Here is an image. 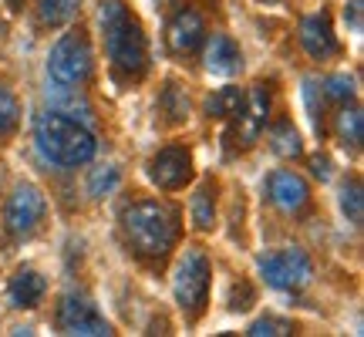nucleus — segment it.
Instances as JSON below:
<instances>
[{
    "label": "nucleus",
    "mask_w": 364,
    "mask_h": 337,
    "mask_svg": "<svg viewBox=\"0 0 364 337\" xmlns=\"http://www.w3.org/2000/svg\"><path fill=\"white\" fill-rule=\"evenodd\" d=\"M91 71H95V51H91V38L81 27L54 41L51 54H48V75L58 85L81 88V85H88Z\"/></svg>",
    "instance_id": "obj_4"
},
{
    "label": "nucleus",
    "mask_w": 364,
    "mask_h": 337,
    "mask_svg": "<svg viewBox=\"0 0 364 337\" xmlns=\"http://www.w3.org/2000/svg\"><path fill=\"white\" fill-rule=\"evenodd\" d=\"M58 327L61 334H78V337H108L112 324L105 321L98 307L91 304L85 294H68L58 304Z\"/></svg>",
    "instance_id": "obj_9"
},
{
    "label": "nucleus",
    "mask_w": 364,
    "mask_h": 337,
    "mask_svg": "<svg viewBox=\"0 0 364 337\" xmlns=\"http://www.w3.org/2000/svg\"><path fill=\"white\" fill-rule=\"evenodd\" d=\"M118 168L115 166H98V168H91V176H88V193L91 199H105V196H112L118 189Z\"/></svg>",
    "instance_id": "obj_22"
},
{
    "label": "nucleus",
    "mask_w": 364,
    "mask_h": 337,
    "mask_svg": "<svg viewBox=\"0 0 364 337\" xmlns=\"http://www.w3.org/2000/svg\"><path fill=\"white\" fill-rule=\"evenodd\" d=\"M209 277L213 267L203 250H186L182 260L176 263V277H172V294L176 304L186 317H199L209 304Z\"/></svg>",
    "instance_id": "obj_5"
},
{
    "label": "nucleus",
    "mask_w": 364,
    "mask_h": 337,
    "mask_svg": "<svg viewBox=\"0 0 364 337\" xmlns=\"http://www.w3.org/2000/svg\"><path fill=\"white\" fill-rule=\"evenodd\" d=\"M260 273L263 280L277 290H300V287L311 284L314 277V263L304 250H280V253H270V257L260 260Z\"/></svg>",
    "instance_id": "obj_8"
},
{
    "label": "nucleus",
    "mask_w": 364,
    "mask_h": 337,
    "mask_svg": "<svg viewBox=\"0 0 364 337\" xmlns=\"http://www.w3.org/2000/svg\"><path fill=\"white\" fill-rule=\"evenodd\" d=\"M98 24L105 34L108 61L122 78L139 81L149 71V38H145L139 17L122 0H102L98 4Z\"/></svg>",
    "instance_id": "obj_1"
},
{
    "label": "nucleus",
    "mask_w": 364,
    "mask_h": 337,
    "mask_svg": "<svg viewBox=\"0 0 364 337\" xmlns=\"http://www.w3.org/2000/svg\"><path fill=\"white\" fill-rule=\"evenodd\" d=\"M122 233L129 247L145 260H166L179 243V209L162 199H139L122 213Z\"/></svg>",
    "instance_id": "obj_2"
},
{
    "label": "nucleus",
    "mask_w": 364,
    "mask_h": 337,
    "mask_svg": "<svg viewBox=\"0 0 364 337\" xmlns=\"http://www.w3.org/2000/svg\"><path fill=\"white\" fill-rule=\"evenodd\" d=\"M253 300H257L253 287H250V284H236L233 294H230V311H247Z\"/></svg>",
    "instance_id": "obj_27"
},
{
    "label": "nucleus",
    "mask_w": 364,
    "mask_h": 337,
    "mask_svg": "<svg viewBox=\"0 0 364 337\" xmlns=\"http://www.w3.org/2000/svg\"><path fill=\"white\" fill-rule=\"evenodd\" d=\"M81 0H38V17L44 27H65L78 14Z\"/></svg>",
    "instance_id": "obj_20"
},
{
    "label": "nucleus",
    "mask_w": 364,
    "mask_h": 337,
    "mask_svg": "<svg viewBox=\"0 0 364 337\" xmlns=\"http://www.w3.org/2000/svg\"><path fill=\"white\" fill-rule=\"evenodd\" d=\"M7 7H11V11H21V7H24V0H7Z\"/></svg>",
    "instance_id": "obj_30"
},
{
    "label": "nucleus",
    "mask_w": 364,
    "mask_h": 337,
    "mask_svg": "<svg viewBox=\"0 0 364 337\" xmlns=\"http://www.w3.org/2000/svg\"><path fill=\"white\" fill-rule=\"evenodd\" d=\"M267 196L277 209L284 213H300L311 199V186L304 176H297L294 168H277L270 179H267Z\"/></svg>",
    "instance_id": "obj_13"
},
{
    "label": "nucleus",
    "mask_w": 364,
    "mask_h": 337,
    "mask_svg": "<svg viewBox=\"0 0 364 337\" xmlns=\"http://www.w3.org/2000/svg\"><path fill=\"white\" fill-rule=\"evenodd\" d=\"M260 4H267V0H260ZM270 4H280V0H270Z\"/></svg>",
    "instance_id": "obj_31"
},
{
    "label": "nucleus",
    "mask_w": 364,
    "mask_h": 337,
    "mask_svg": "<svg viewBox=\"0 0 364 337\" xmlns=\"http://www.w3.org/2000/svg\"><path fill=\"white\" fill-rule=\"evenodd\" d=\"M44 294H48V284H44V277L38 270H17L11 277V284H7V297L21 311L38 307L41 300H44Z\"/></svg>",
    "instance_id": "obj_15"
},
{
    "label": "nucleus",
    "mask_w": 364,
    "mask_h": 337,
    "mask_svg": "<svg viewBox=\"0 0 364 337\" xmlns=\"http://www.w3.org/2000/svg\"><path fill=\"white\" fill-rule=\"evenodd\" d=\"M300 44H304V51L311 54L314 61L338 58V54H341V44H338L334 27H331V14L321 11V14L304 17V21H300Z\"/></svg>",
    "instance_id": "obj_12"
},
{
    "label": "nucleus",
    "mask_w": 364,
    "mask_h": 337,
    "mask_svg": "<svg viewBox=\"0 0 364 337\" xmlns=\"http://www.w3.org/2000/svg\"><path fill=\"white\" fill-rule=\"evenodd\" d=\"M334 132H338V142L344 149H358L361 145V135H364V118H361V108H341L334 115Z\"/></svg>",
    "instance_id": "obj_19"
},
{
    "label": "nucleus",
    "mask_w": 364,
    "mask_h": 337,
    "mask_svg": "<svg viewBox=\"0 0 364 337\" xmlns=\"http://www.w3.org/2000/svg\"><path fill=\"white\" fill-rule=\"evenodd\" d=\"M34 142H38L41 156L48 159V162L65 166V168L85 166L98 152V142H95L88 125H78V118L58 115V112H51V115H44L38 122Z\"/></svg>",
    "instance_id": "obj_3"
},
{
    "label": "nucleus",
    "mask_w": 364,
    "mask_h": 337,
    "mask_svg": "<svg viewBox=\"0 0 364 337\" xmlns=\"http://www.w3.org/2000/svg\"><path fill=\"white\" fill-rule=\"evenodd\" d=\"M149 179H152V186H159L162 193L186 189V182L193 179V152H189L186 145L159 149L156 156L149 159Z\"/></svg>",
    "instance_id": "obj_10"
},
{
    "label": "nucleus",
    "mask_w": 364,
    "mask_h": 337,
    "mask_svg": "<svg viewBox=\"0 0 364 337\" xmlns=\"http://www.w3.org/2000/svg\"><path fill=\"white\" fill-rule=\"evenodd\" d=\"M324 95L331 98V102H351L354 98V81L348 78V75H331V78L324 81Z\"/></svg>",
    "instance_id": "obj_26"
},
{
    "label": "nucleus",
    "mask_w": 364,
    "mask_h": 337,
    "mask_svg": "<svg viewBox=\"0 0 364 337\" xmlns=\"http://www.w3.org/2000/svg\"><path fill=\"white\" fill-rule=\"evenodd\" d=\"M21 125V102L4 81H0V139L14 135Z\"/></svg>",
    "instance_id": "obj_21"
},
{
    "label": "nucleus",
    "mask_w": 364,
    "mask_h": 337,
    "mask_svg": "<svg viewBox=\"0 0 364 337\" xmlns=\"http://www.w3.org/2000/svg\"><path fill=\"white\" fill-rule=\"evenodd\" d=\"M159 108H162V115L169 118L172 125H179V122H186V115H189V98L179 91V85H169V88L162 91Z\"/></svg>",
    "instance_id": "obj_23"
},
{
    "label": "nucleus",
    "mask_w": 364,
    "mask_h": 337,
    "mask_svg": "<svg viewBox=\"0 0 364 337\" xmlns=\"http://www.w3.org/2000/svg\"><path fill=\"white\" fill-rule=\"evenodd\" d=\"M311 166H314V176H317V179H327V176H331V162H327L324 156H317Z\"/></svg>",
    "instance_id": "obj_29"
},
{
    "label": "nucleus",
    "mask_w": 364,
    "mask_h": 337,
    "mask_svg": "<svg viewBox=\"0 0 364 337\" xmlns=\"http://www.w3.org/2000/svg\"><path fill=\"white\" fill-rule=\"evenodd\" d=\"M267 118H270V91H267V85H253V91L243 98V108L230 118L233 125L223 135L226 149H250L263 135Z\"/></svg>",
    "instance_id": "obj_7"
},
{
    "label": "nucleus",
    "mask_w": 364,
    "mask_h": 337,
    "mask_svg": "<svg viewBox=\"0 0 364 337\" xmlns=\"http://www.w3.org/2000/svg\"><path fill=\"white\" fill-rule=\"evenodd\" d=\"M290 331H294V324L284 321V317H260V321L250 324L247 334L250 337H280V334H290Z\"/></svg>",
    "instance_id": "obj_25"
},
{
    "label": "nucleus",
    "mask_w": 364,
    "mask_h": 337,
    "mask_svg": "<svg viewBox=\"0 0 364 337\" xmlns=\"http://www.w3.org/2000/svg\"><path fill=\"white\" fill-rule=\"evenodd\" d=\"M189 220L199 233H209L216 226V182L203 179L189 196Z\"/></svg>",
    "instance_id": "obj_16"
},
{
    "label": "nucleus",
    "mask_w": 364,
    "mask_h": 337,
    "mask_svg": "<svg viewBox=\"0 0 364 337\" xmlns=\"http://www.w3.org/2000/svg\"><path fill=\"white\" fill-rule=\"evenodd\" d=\"M344 21L351 24L354 34H361V0H351V4L344 7Z\"/></svg>",
    "instance_id": "obj_28"
},
{
    "label": "nucleus",
    "mask_w": 364,
    "mask_h": 337,
    "mask_svg": "<svg viewBox=\"0 0 364 337\" xmlns=\"http://www.w3.org/2000/svg\"><path fill=\"white\" fill-rule=\"evenodd\" d=\"M270 149L284 159H300L304 156V142H300V132L294 129L290 118H280L270 129Z\"/></svg>",
    "instance_id": "obj_18"
},
{
    "label": "nucleus",
    "mask_w": 364,
    "mask_h": 337,
    "mask_svg": "<svg viewBox=\"0 0 364 337\" xmlns=\"http://www.w3.org/2000/svg\"><path fill=\"white\" fill-rule=\"evenodd\" d=\"M203 41H206V21H203V14L193 11V7H179V11L169 17V24H166V44H169V51L176 58H189L203 48Z\"/></svg>",
    "instance_id": "obj_11"
},
{
    "label": "nucleus",
    "mask_w": 364,
    "mask_h": 337,
    "mask_svg": "<svg viewBox=\"0 0 364 337\" xmlns=\"http://www.w3.org/2000/svg\"><path fill=\"white\" fill-rule=\"evenodd\" d=\"M203 61H206L209 75L230 78V75H236V71L243 68V54H240V48H236L226 34H213V38L206 41V54H203Z\"/></svg>",
    "instance_id": "obj_14"
},
{
    "label": "nucleus",
    "mask_w": 364,
    "mask_h": 337,
    "mask_svg": "<svg viewBox=\"0 0 364 337\" xmlns=\"http://www.w3.org/2000/svg\"><path fill=\"white\" fill-rule=\"evenodd\" d=\"M243 98H247L243 88H233V85H230V88L213 91L206 102H203V112H206L209 118H226V122H230V118L243 108Z\"/></svg>",
    "instance_id": "obj_17"
},
{
    "label": "nucleus",
    "mask_w": 364,
    "mask_h": 337,
    "mask_svg": "<svg viewBox=\"0 0 364 337\" xmlns=\"http://www.w3.org/2000/svg\"><path fill=\"white\" fill-rule=\"evenodd\" d=\"M44 213H48L44 193L34 182H21V186H14V193L4 203V230L14 240H27L44 223Z\"/></svg>",
    "instance_id": "obj_6"
},
{
    "label": "nucleus",
    "mask_w": 364,
    "mask_h": 337,
    "mask_svg": "<svg viewBox=\"0 0 364 337\" xmlns=\"http://www.w3.org/2000/svg\"><path fill=\"white\" fill-rule=\"evenodd\" d=\"M341 209H344V216L354 223V226H361L364 220V199H361V182L351 179L344 186V193H341Z\"/></svg>",
    "instance_id": "obj_24"
}]
</instances>
